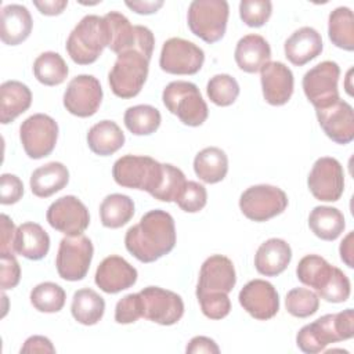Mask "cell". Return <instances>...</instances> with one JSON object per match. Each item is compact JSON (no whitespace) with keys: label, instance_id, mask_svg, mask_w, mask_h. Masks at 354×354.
I'll use <instances>...</instances> for the list:
<instances>
[{"label":"cell","instance_id":"obj_24","mask_svg":"<svg viewBox=\"0 0 354 354\" xmlns=\"http://www.w3.org/2000/svg\"><path fill=\"white\" fill-rule=\"evenodd\" d=\"M290 260L289 243L281 238H270L259 246L254 254V267L261 275L277 277L286 270Z\"/></svg>","mask_w":354,"mask_h":354},{"label":"cell","instance_id":"obj_8","mask_svg":"<svg viewBox=\"0 0 354 354\" xmlns=\"http://www.w3.org/2000/svg\"><path fill=\"white\" fill-rule=\"evenodd\" d=\"M228 15L225 0H194L188 7V28L203 41L216 43L225 33Z\"/></svg>","mask_w":354,"mask_h":354},{"label":"cell","instance_id":"obj_30","mask_svg":"<svg viewBox=\"0 0 354 354\" xmlns=\"http://www.w3.org/2000/svg\"><path fill=\"white\" fill-rule=\"evenodd\" d=\"M88 148L100 156H108L119 151L124 144L122 129L112 120H101L87 133Z\"/></svg>","mask_w":354,"mask_h":354},{"label":"cell","instance_id":"obj_44","mask_svg":"<svg viewBox=\"0 0 354 354\" xmlns=\"http://www.w3.org/2000/svg\"><path fill=\"white\" fill-rule=\"evenodd\" d=\"M350 290L347 275L340 268L335 267L326 285L318 290V297L329 303H343L350 297Z\"/></svg>","mask_w":354,"mask_h":354},{"label":"cell","instance_id":"obj_16","mask_svg":"<svg viewBox=\"0 0 354 354\" xmlns=\"http://www.w3.org/2000/svg\"><path fill=\"white\" fill-rule=\"evenodd\" d=\"M48 224L66 236L82 235L90 224L86 205L73 195H65L54 201L46 213Z\"/></svg>","mask_w":354,"mask_h":354},{"label":"cell","instance_id":"obj_15","mask_svg":"<svg viewBox=\"0 0 354 354\" xmlns=\"http://www.w3.org/2000/svg\"><path fill=\"white\" fill-rule=\"evenodd\" d=\"M142 317L159 325H174L184 314V301L180 295L159 288L147 286L141 292Z\"/></svg>","mask_w":354,"mask_h":354},{"label":"cell","instance_id":"obj_22","mask_svg":"<svg viewBox=\"0 0 354 354\" xmlns=\"http://www.w3.org/2000/svg\"><path fill=\"white\" fill-rule=\"evenodd\" d=\"M95 285L105 293H119L137 282V270L123 257H105L95 271Z\"/></svg>","mask_w":354,"mask_h":354},{"label":"cell","instance_id":"obj_17","mask_svg":"<svg viewBox=\"0 0 354 354\" xmlns=\"http://www.w3.org/2000/svg\"><path fill=\"white\" fill-rule=\"evenodd\" d=\"M102 101V88L93 75H77L66 86L64 93V106L79 118L93 116Z\"/></svg>","mask_w":354,"mask_h":354},{"label":"cell","instance_id":"obj_18","mask_svg":"<svg viewBox=\"0 0 354 354\" xmlns=\"http://www.w3.org/2000/svg\"><path fill=\"white\" fill-rule=\"evenodd\" d=\"M239 303L253 318L267 321L279 310V296L272 283L264 279L249 281L239 292Z\"/></svg>","mask_w":354,"mask_h":354},{"label":"cell","instance_id":"obj_43","mask_svg":"<svg viewBox=\"0 0 354 354\" xmlns=\"http://www.w3.org/2000/svg\"><path fill=\"white\" fill-rule=\"evenodd\" d=\"M272 4L270 0H242L239 17L250 28L263 26L271 17Z\"/></svg>","mask_w":354,"mask_h":354},{"label":"cell","instance_id":"obj_40","mask_svg":"<svg viewBox=\"0 0 354 354\" xmlns=\"http://www.w3.org/2000/svg\"><path fill=\"white\" fill-rule=\"evenodd\" d=\"M209 100L218 106H228L239 95V84L235 77L227 73H218L210 77L206 86Z\"/></svg>","mask_w":354,"mask_h":354},{"label":"cell","instance_id":"obj_47","mask_svg":"<svg viewBox=\"0 0 354 354\" xmlns=\"http://www.w3.org/2000/svg\"><path fill=\"white\" fill-rule=\"evenodd\" d=\"M142 317V303L140 293H130L122 297L115 307V321L118 324H131Z\"/></svg>","mask_w":354,"mask_h":354},{"label":"cell","instance_id":"obj_7","mask_svg":"<svg viewBox=\"0 0 354 354\" xmlns=\"http://www.w3.org/2000/svg\"><path fill=\"white\" fill-rule=\"evenodd\" d=\"M149 58L137 50H127L118 54V58L108 75L112 93L119 98L136 97L148 76Z\"/></svg>","mask_w":354,"mask_h":354},{"label":"cell","instance_id":"obj_31","mask_svg":"<svg viewBox=\"0 0 354 354\" xmlns=\"http://www.w3.org/2000/svg\"><path fill=\"white\" fill-rule=\"evenodd\" d=\"M194 171L203 183H220L227 176L228 158L221 148H203L196 153L194 159Z\"/></svg>","mask_w":354,"mask_h":354},{"label":"cell","instance_id":"obj_6","mask_svg":"<svg viewBox=\"0 0 354 354\" xmlns=\"http://www.w3.org/2000/svg\"><path fill=\"white\" fill-rule=\"evenodd\" d=\"M162 100L167 111L176 115L187 126L196 127L207 119V105L202 98L198 86L191 82H170L163 88Z\"/></svg>","mask_w":354,"mask_h":354},{"label":"cell","instance_id":"obj_35","mask_svg":"<svg viewBox=\"0 0 354 354\" xmlns=\"http://www.w3.org/2000/svg\"><path fill=\"white\" fill-rule=\"evenodd\" d=\"M328 36L336 47L354 50V17L348 7H337L329 14Z\"/></svg>","mask_w":354,"mask_h":354},{"label":"cell","instance_id":"obj_45","mask_svg":"<svg viewBox=\"0 0 354 354\" xmlns=\"http://www.w3.org/2000/svg\"><path fill=\"white\" fill-rule=\"evenodd\" d=\"M207 202L206 188L196 181H187L181 195L176 201L178 207L187 213H196L205 207Z\"/></svg>","mask_w":354,"mask_h":354},{"label":"cell","instance_id":"obj_50","mask_svg":"<svg viewBox=\"0 0 354 354\" xmlns=\"http://www.w3.org/2000/svg\"><path fill=\"white\" fill-rule=\"evenodd\" d=\"M1 241H0V253H14V238H15V225L7 214H1Z\"/></svg>","mask_w":354,"mask_h":354},{"label":"cell","instance_id":"obj_25","mask_svg":"<svg viewBox=\"0 0 354 354\" xmlns=\"http://www.w3.org/2000/svg\"><path fill=\"white\" fill-rule=\"evenodd\" d=\"M33 21L29 10L22 4H8L1 8L0 37L4 44L18 46L32 32Z\"/></svg>","mask_w":354,"mask_h":354},{"label":"cell","instance_id":"obj_19","mask_svg":"<svg viewBox=\"0 0 354 354\" xmlns=\"http://www.w3.org/2000/svg\"><path fill=\"white\" fill-rule=\"evenodd\" d=\"M318 123L324 133L336 144L346 145L354 138V111L353 106L337 100L329 106L315 109Z\"/></svg>","mask_w":354,"mask_h":354},{"label":"cell","instance_id":"obj_49","mask_svg":"<svg viewBox=\"0 0 354 354\" xmlns=\"http://www.w3.org/2000/svg\"><path fill=\"white\" fill-rule=\"evenodd\" d=\"M24 195V184L15 174L4 173L0 177V202L1 205L17 203Z\"/></svg>","mask_w":354,"mask_h":354},{"label":"cell","instance_id":"obj_1","mask_svg":"<svg viewBox=\"0 0 354 354\" xmlns=\"http://www.w3.org/2000/svg\"><path fill=\"white\" fill-rule=\"evenodd\" d=\"M130 254L141 263H153L170 253L176 246V227L171 214L155 209L145 213L124 235Z\"/></svg>","mask_w":354,"mask_h":354},{"label":"cell","instance_id":"obj_51","mask_svg":"<svg viewBox=\"0 0 354 354\" xmlns=\"http://www.w3.org/2000/svg\"><path fill=\"white\" fill-rule=\"evenodd\" d=\"M21 353H55V347L53 346L51 340L46 336L35 335L25 340L24 346L21 347Z\"/></svg>","mask_w":354,"mask_h":354},{"label":"cell","instance_id":"obj_20","mask_svg":"<svg viewBox=\"0 0 354 354\" xmlns=\"http://www.w3.org/2000/svg\"><path fill=\"white\" fill-rule=\"evenodd\" d=\"M236 283L232 261L223 254L207 257L199 271L196 296L205 293H230Z\"/></svg>","mask_w":354,"mask_h":354},{"label":"cell","instance_id":"obj_42","mask_svg":"<svg viewBox=\"0 0 354 354\" xmlns=\"http://www.w3.org/2000/svg\"><path fill=\"white\" fill-rule=\"evenodd\" d=\"M185 184V176L178 167L170 163H163V178L152 196L162 202H176L181 195Z\"/></svg>","mask_w":354,"mask_h":354},{"label":"cell","instance_id":"obj_55","mask_svg":"<svg viewBox=\"0 0 354 354\" xmlns=\"http://www.w3.org/2000/svg\"><path fill=\"white\" fill-rule=\"evenodd\" d=\"M353 239H354V232L351 231V232H348V234L343 238V241H342V243H340V248H339L342 261H343L347 267H350V268L354 267V261H353V256H354L353 243H354V242H353Z\"/></svg>","mask_w":354,"mask_h":354},{"label":"cell","instance_id":"obj_9","mask_svg":"<svg viewBox=\"0 0 354 354\" xmlns=\"http://www.w3.org/2000/svg\"><path fill=\"white\" fill-rule=\"evenodd\" d=\"M288 206L286 194L268 184L252 185L239 198V207L243 216L252 221L263 223L281 214Z\"/></svg>","mask_w":354,"mask_h":354},{"label":"cell","instance_id":"obj_14","mask_svg":"<svg viewBox=\"0 0 354 354\" xmlns=\"http://www.w3.org/2000/svg\"><path fill=\"white\" fill-rule=\"evenodd\" d=\"M307 184L313 196L322 202H336L344 191V171L335 158H318L308 174Z\"/></svg>","mask_w":354,"mask_h":354},{"label":"cell","instance_id":"obj_39","mask_svg":"<svg viewBox=\"0 0 354 354\" xmlns=\"http://www.w3.org/2000/svg\"><path fill=\"white\" fill-rule=\"evenodd\" d=\"M66 300L65 290L54 282H41L30 292V303L40 313H58Z\"/></svg>","mask_w":354,"mask_h":354},{"label":"cell","instance_id":"obj_34","mask_svg":"<svg viewBox=\"0 0 354 354\" xmlns=\"http://www.w3.org/2000/svg\"><path fill=\"white\" fill-rule=\"evenodd\" d=\"M134 216V202L123 194L106 195L100 205V218L106 228H120Z\"/></svg>","mask_w":354,"mask_h":354},{"label":"cell","instance_id":"obj_38","mask_svg":"<svg viewBox=\"0 0 354 354\" xmlns=\"http://www.w3.org/2000/svg\"><path fill=\"white\" fill-rule=\"evenodd\" d=\"M68 72L66 62L54 51L41 53L33 62L35 77L44 86H58L64 83Z\"/></svg>","mask_w":354,"mask_h":354},{"label":"cell","instance_id":"obj_11","mask_svg":"<svg viewBox=\"0 0 354 354\" xmlns=\"http://www.w3.org/2000/svg\"><path fill=\"white\" fill-rule=\"evenodd\" d=\"M340 68L335 61H322L303 76V90L315 109L329 106L340 100L337 82Z\"/></svg>","mask_w":354,"mask_h":354},{"label":"cell","instance_id":"obj_36","mask_svg":"<svg viewBox=\"0 0 354 354\" xmlns=\"http://www.w3.org/2000/svg\"><path fill=\"white\" fill-rule=\"evenodd\" d=\"M333 268L335 267L330 266L324 257L318 254H307L299 261L296 275L301 283L318 292L329 281Z\"/></svg>","mask_w":354,"mask_h":354},{"label":"cell","instance_id":"obj_3","mask_svg":"<svg viewBox=\"0 0 354 354\" xmlns=\"http://www.w3.org/2000/svg\"><path fill=\"white\" fill-rule=\"evenodd\" d=\"M66 51L77 65H90L108 47V35L102 17L86 15L77 22L66 40Z\"/></svg>","mask_w":354,"mask_h":354},{"label":"cell","instance_id":"obj_2","mask_svg":"<svg viewBox=\"0 0 354 354\" xmlns=\"http://www.w3.org/2000/svg\"><path fill=\"white\" fill-rule=\"evenodd\" d=\"M354 335V313L346 308L336 314H326L304 325L296 336L297 347L307 354L321 353L328 344L351 339Z\"/></svg>","mask_w":354,"mask_h":354},{"label":"cell","instance_id":"obj_13","mask_svg":"<svg viewBox=\"0 0 354 354\" xmlns=\"http://www.w3.org/2000/svg\"><path fill=\"white\" fill-rule=\"evenodd\" d=\"M203 61V50L181 37L167 39L162 46L159 57L162 71L171 75H195L201 71Z\"/></svg>","mask_w":354,"mask_h":354},{"label":"cell","instance_id":"obj_48","mask_svg":"<svg viewBox=\"0 0 354 354\" xmlns=\"http://www.w3.org/2000/svg\"><path fill=\"white\" fill-rule=\"evenodd\" d=\"M21 267L14 253H0V286L3 290L12 289L19 283Z\"/></svg>","mask_w":354,"mask_h":354},{"label":"cell","instance_id":"obj_54","mask_svg":"<svg viewBox=\"0 0 354 354\" xmlns=\"http://www.w3.org/2000/svg\"><path fill=\"white\" fill-rule=\"evenodd\" d=\"M126 6L129 8H131L134 12L137 14H153L156 12L162 6H163V1L162 0H144V1H126Z\"/></svg>","mask_w":354,"mask_h":354},{"label":"cell","instance_id":"obj_37","mask_svg":"<svg viewBox=\"0 0 354 354\" xmlns=\"http://www.w3.org/2000/svg\"><path fill=\"white\" fill-rule=\"evenodd\" d=\"M123 120L127 130L134 136H149L159 129L162 116L155 106L140 104L127 108Z\"/></svg>","mask_w":354,"mask_h":354},{"label":"cell","instance_id":"obj_10","mask_svg":"<svg viewBox=\"0 0 354 354\" xmlns=\"http://www.w3.org/2000/svg\"><path fill=\"white\" fill-rule=\"evenodd\" d=\"M93 253V243L86 235L62 238L55 259L58 275L65 281L83 279L88 272Z\"/></svg>","mask_w":354,"mask_h":354},{"label":"cell","instance_id":"obj_41","mask_svg":"<svg viewBox=\"0 0 354 354\" xmlns=\"http://www.w3.org/2000/svg\"><path fill=\"white\" fill-rule=\"evenodd\" d=\"M285 306L290 315L307 318L317 313L319 307V297L307 288H293L285 297Z\"/></svg>","mask_w":354,"mask_h":354},{"label":"cell","instance_id":"obj_46","mask_svg":"<svg viewBox=\"0 0 354 354\" xmlns=\"http://www.w3.org/2000/svg\"><path fill=\"white\" fill-rule=\"evenodd\" d=\"M202 313L210 319H223L231 311V301L228 293H205L198 295Z\"/></svg>","mask_w":354,"mask_h":354},{"label":"cell","instance_id":"obj_33","mask_svg":"<svg viewBox=\"0 0 354 354\" xmlns=\"http://www.w3.org/2000/svg\"><path fill=\"white\" fill-rule=\"evenodd\" d=\"M104 299L90 288H82L75 292L71 304L72 317L82 325H95L104 315Z\"/></svg>","mask_w":354,"mask_h":354},{"label":"cell","instance_id":"obj_53","mask_svg":"<svg viewBox=\"0 0 354 354\" xmlns=\"http://www.w3.org/2000/svg\"><path fill=\"white\" fill-rule=\"evenodd\" d=\"M36 8L44 15H58L68 6L66 0H44V1H33Z\"/></svg>","mask_w":354,"mask_h":354},{"label":"cell","instance_id":"obj_26","mask_svg":"<svg viewBox=\"0 0 354 354\" xmlns=\"http://www.w3.org/2000/svg\"><path fill=\"white\" fill-rule=\"evenodd\" d=\"M234 57L239 69L256 73L270 61L271 48L263 36L250 33L238 40Z\"/></svg>","mask_w":354,"mask_h":354},{"label":"cell","instance_id":"obj_29","mask_svg":"<svg viewBox=\"0 0 354 354\" xmlns=\"http://www.w3.org/2000/svg\"><path fill=\"white\" fill-rule=\"evenodd\" d=\"M69 181V171L61 162H50L37 167L30 176V189L39 198H48L61 191Z\"/></svg>","mask_w":354,"mask_h":354},{"label":"cell","instance_id":"obj_32","mask_svg":"<svg viewBox=\"0 0 354 354\" xmlns=\"http://www.w3.org/2000/svg\"><path fill=\"white\" fill-rule=\"evenodd\" d=\"M308 227L319 239L335 241L346 227L344 216L336 207L317 206L308 216Z\"/></svg>","mask_w":354,"mask_h":354},{"label":"cell","instance_id":"obj_4","mask_svg":"<svg viewBox=\"0 0 354 354\" xmlns=\"http://www.w3.org/2000/svg\"><path fill=\"white\" fill-rule=\"evenodd\" d=\"M112 176L120 187L147 191L152 196L162 183L163 163L151 156L129 153L113 163Z\"/></svg>","mask_w":354,"mask_h":354},{"label":"cell","instance_id":"obj_12","mask_svg":"<svg viewBox=\"0 0 354 354\" xmlns=\"http://www.w3.org/2000/svg\"><path fill=\"white\" fill-rule=\"evenodd\" d=\"M19 138L25 153L32 159L48 156L57 144L58 124L44 113H35L26 118L19 127Z\"/></svg>","mask_w":354,"mask_h":354},{"label":"cell","instance_id":"obj_52","mask_svg":"<svg viewBox=\"0 0 354 354\" xmlns=\"http://www.w3.org/2000/svg\"><path fill=\"white\" fill-rule=\"evenodd\" d=\"M185 351L188 354H198V353H207V354H218L220 348L216 342L206 336H195L189 340Z\"/></svg>","mask_w":354,"mask_h":354},{"label":"cell","instance_id":"obj_23","mask_svg":"<svg viewBox=\"0 0 354 354\" xmlns=\"http://www.w3.org/2000/svg\"><path fill=\"white\" fill-rule=\"evenodd\" d=\"M324 48L321 35L311 26H303L295 30L285 41V57L290 64L303 66L317 58Z\"/></svg>","mask_w":354,"mask_h":354},{"label":"cell","instance_id":"obj_5","mask_svg":"<svg viewBox=\"0 0 354 354\" xmlns=\"http://www.w3.org/2000/svg\"><path fill=\"white\" fill-rule=\"evenodd\" d=\"M104 24L108 35V48L115 54L127 50H137L151 59L155 37L151 29L142 25H131L130 21L118 11L106 12Z\"/></svg>","mask_w":354,"mask_h":354},{"label":"cell","instance_id":"obj_27","mask_svg":"<svg viewBox=\"0 0 354 354\" xmlns=\"http://www.w3.org/2000/svg\"><path fill=\"white\" fill-rule=\"evenodd\" d=\"M50 250V236L37 223H24L15 231L14 252L29 259L41 260Z\"/></svg>","mask_w":354,"mask_h":354},{"label":"cell","instance_id":"obj_28","mask_svg":"<svg viewBox=\"0 0 354 354\" xmlns=\"http://www.w3.org/2000/svg\"><path fill=\"white\" fill-rule=\"evenodd\" d=\"M32 104L30 88L18 80H7L0 86V122H14Z\"/></svg>","mask_w":354,"mask_h":354},{"label":"cell","instance_id":"obj_21","mask_svg":"<svg viewBox=\"0 0 354 354\" xmlns=\"http://www.w3.org/2000/svg\"><path fill=\"white\" fill-rule=\"evenodd\" d=\"M264 100L274 106L285 105L293 94V73L279 61H268L260 69Z\"/></svg>","mask_w":354,"mask_h":354}]
</instances>
